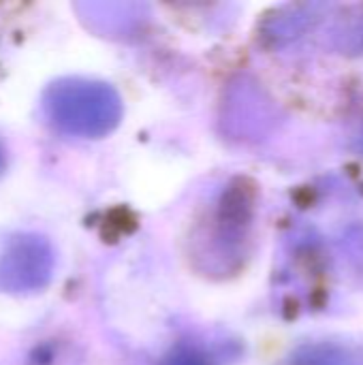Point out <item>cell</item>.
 <instances>
[{
  "label": "cell",
  "mask_w": 363,
  "mask_h": 365,
  "mask_svg": "<svg viewBox=\"0 0 363 365\" xmlns=\"http://www.w3.org/2000/svg\"><path fill=\"white\" fill-rule=\"evenodd\" d=\"M47 113L64 133L79 137H103L122 115L116 90L101 81L64 79L47 92Z\"/></svg>",
  "instance_id": "6da1fadb"
},
{
  "label": "cell",
  "mask_w": 363,
  "mask_h": 365,
  "mask_svg": "<svg viewBox=\"0 0 363 365\" xmlns=\"http://www.w3.org/2000/svg\"><path fill=\"white\" fill-rule=\"evenodd\" d=\"M53 255L43 237L15 235L0 252V287L6 291H34L47 284Z\"/></svg>",
  "instance_id": "7a4b0ae2"
},
{
  "label": "cell",
  "mask_w": 363,
  "mask_h": 365,
  "mask_svg": "<svg viewBox=\"0 0 363 365\" xmlns=\"http://www.w3.org/2000/svg\"><path fill=\"white\" fill-rule=\"evenodd\" d=\"M297 365H363L362 357L338 344L306 346L295 357Z\"/></svg>",
  "instance_id": "3957f363"
},
{
  "label": "cell",
  "mask_w": 363,
  "mask_h": 365,
  "mask_svg": "<svg viewBox=\"0 0 363 365\" xmlns=\"http://www.w3.org/2000/svg\"><path fill=\"white\" fill-rule=\"evenodd\" d=\"M163 365H214L212 357L197 346H178Z\"/></svg>",
  "instance_id": "277c9868"
}]
</instances>
